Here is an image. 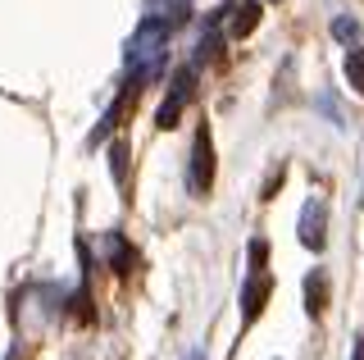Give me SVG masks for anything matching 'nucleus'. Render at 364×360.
Returning a JSON list of instances; mask_svg holds the SVG:
<instances>
[{
	"label": "nucleus",
	"instance_id": "nucleus-1",
	"mask_svg": "<svg viewBox=\"0 0 364 360\" xmlns=\"http://www.w3.org/2000/svg\"><path fill=\"white\" fill-rule=\"evenodd\" d=\"M168 37H173V23H168V18L146 14V18H141V28H136V37H132V46H128V64H132V73H141V78L151 73V60L168 46Z\"/></svg>",
	"mask_w": 364,
	"mask_h": 360
},
{
	"label": "nucleus",
	"instance_id": "nucleus-2",
	"mask_svg": "<svg viewBox=\"0 0 364 360\" xmlns=\"http://www.w3.org/2000/svg\"><path fill=\"white\" fill-rule=\"evenodd\" d=\"M196 96V64H187V69H178V78H173V96L159 105V128H178V115H182V105Z\"/></svg>",
	"mask_w": 364,
	"mask_h": 360
},
{
	"label": "nucleus",
	"instance_id": "nucleus-3",
	"mask_svg": "<svg viewBox=\"0 0 364 360\" xmlns=\"http://www.w3.org/2000/svg\"><path fill=\"white\" fill-rule=\"evenodd\" d=\"M328 206H323V196H310L305 201V210H301V246H310V251H323V242H328Z\"/></svg>",
	"mask_w": 364,
	"mask_h": 360
},
{
	"label": "nucleus",
	"instance_id": "nucleus-4",
	"mask_svg": "<svg viewBox=\"0 0 364 360\" xmlns=\"http://www.w3.org/2000/svg\"><path fill=\"white\" fill-rule=\"evenodd\" d=\"M214 183V142L210 128L196 132V146H191V192H210Z\"/></svg>",
	"mask_w": 364,
	"mask_h": 360
},
{
	"label": "nucleus",
	"instance_id": "nucleus-5",
	"mask_svg": "<svg viewBox=\"0 0 364 360\" xmlns=\"http://www.w3.org/2000/svg\"><path fill=\"white\" fill-rule=\"evenodd\" d=\"M269 292H273V278L264 274V269H255V274H250V283L242 287V324H255V319H259Z\"/></svg>",
	"mask_w": 364,
	"mask_h": 360
},
{
	"label": "nucleus",
	"instance_id": "nucleus-6",
	"mask_svg": "<svg viewBox=\"0 0 364 360\" xmlns=\"http://www.w3.org/2000/svg\"><path fill=\"white\" fill-rule=\"evenodd\" d=\"M228 14H232V23H228V37H250L259 23V5L255 0H246V5H228Z\"/></svg>",
	"mask_w": 364,
	"mask_h": 360
},
{
	"label": "nucleus",
	"instance_id": "nucleus-7",
	"mask_svg": "<svg viewBox=\"0 0 364 360\" xmlns=\"http://www.w3.org/2000/svg\"><path fill=\"white\" fill-rule=\"evenodd\" d=\"M305 306H310V314H323V306H328V274H314L305 278Z\"/></svg>",
	"mask_w": 364,
	"mask_h": 360
},
{
	"label": "nucleus",
	"instance_id": "nucleus-8",
	"mask_svg": "<svg viewBox=\"0 0 364 360\" xmlns=\"http://www.w3.org/2000/svg\"><path fill=\"white\" fill-rule=\"evenodd\" d=\"M109 265H114V274H123V278H128L132 265H136V255L128 251V242H123L119 233H109Z\"/></svg>",
	"mask_w": 364,
	"mask_h": 360
},
{
	"label": "nucleus",
	"instance_id": "nucleus-9",
	"mask_svg": "<svg viewBox=\"0 0 364 360\" xmlns=\"http://www.w3.org/2000/svg\"><path fill=\"white\" fill-rule=\"evenodd\" d=\"M109 174H114V183H128V142H114L109 146Z\"/></svg>",
	"mask_w": 364,
	"mask_h": 360
},
{
	"label": "nucleus",
	"instance_id": "nucleus-10",
	"mask_svg": "<svg viewBox=\"0 0 364 360\" xmlns=\"http://www.w3.org/2000/svg\"><path fill=\"white\" fill-rule=\"evenodd\" d=\"M346 83L364 96V46H355V51L346 55Z\"/></svg>",
	"mask_w": 364,
	"mask_h": 360
},
{
	"label": "nucleus",
	"instance_id": "nucleus-11",
	"mask_svg": "<svg viewBox=\"0 0 364 360\" xmlns=\"http://www.w3.org/2000/svg\"><path fill=\"white\" fill-rule=\"evenodd\" d=\"M119 110H123V100H114V105L105 110V119L96 123V132H91V146H100V142H105L109 132H114V119H119Z\"/></svg>",
	"mask_w": 364,
	"mask_h": 360
},
{
	"label": "nucleus",
	"instance_id": "nucleus-12",
	"mask_svg": "<svg viewBox=\"0 0 364 360\" xmlns=\"http://www.w3.org/2000/svg\"><path fill=\"white\" fill-rule=\"evenodd\" d=\"M219 55V32H214V23H210V32L200 37V46H196V64H205V60H214Z\"/></svg>",
	"mask_w": 364,
	"mask_h": 360
},
{
	"label": "nucleus",
	"instance_id": "nucleus-13",
	"mask_svg": "<svg viewBox=\"0 0 364 360\" xmlns=\"http://www.w3.org/2000/svg\"><path fill=\"white\" fill-rule=\"evenodd\" d=\"M333 37L337 41H355L360 37V23H355V18H337V23H333Z\"/></svg>",
	"mask_w": 364,
	"mask_h": 360
},
{
	"label": "nucleus",
	"instance_id": "nucleus-14",
	"mask_svg": "<svg viewBox=\"0 0 364 360\" xmlns=\"http://www.w3.org/2000/svg\"><path fill=\"white\" fill-rule=\"evenodd\" d=\"M264 260H269V242L255 238V242H250V269H264Z\"/></svg>",
	"mask_w": 364,
	"mask_h": 360
},
{
	"label": "nucleus",
	"instance_id": "nucleus-15",
	"mask_svg": "<svg viewBox=\"0 0 364 360\" xmlns=\"http://www.w3.org/2000/svg\"><path fill=\"white\" fill-rule=\"evenodd\" d=\"M355 360H364V337H360V342H355Z\"/></svg>",
	"mask_w": 364,
	"mask_h": 360
}]
</instances>
